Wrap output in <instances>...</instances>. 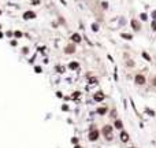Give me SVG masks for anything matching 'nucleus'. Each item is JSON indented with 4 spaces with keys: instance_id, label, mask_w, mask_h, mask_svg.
Returning a JSON list of instances; mask_svg holds the SVG:
<instances>
[{
    "instance_id": "nucleus-1",
    "label": "nucleus",
    "mask_w": 156,
    "mask_h": 148,
    "mask_svg": "<svg viewBox=\"0 0 156 148\" xmlns=\"http://www.w3.org/2000/svg\"><path fill=\"white\" fill-rule=\"evenodd\" d=\"M101 133H103V136H104V138H106L107 141H111L112 137H114V126L104 125L103 129H101Z\"/></svg>"
},
{
    "instance_id": "nucleus-2",
    "label": "nucleus",
    "mask_w": 156,
    "mask_h": 148,
    "mask_svg": "<svg viewBox=\"0 0 156 148\" xmlns=\"http://www.w3.org/2000/svg\"><path fill=\"white\" fill-rule=\"evenodd\" d=\"M134 84L138 85V87L145 85V84H146V78H145L144 74H136V77H134Z\"/></svg>"
},
{
    "instance_id": "nucleus-3",
    "label": "nucleus",
    "mask_w": 156,
    "mask_h": 148,
    "mask_svg": "<svg viewBox=\"0 0 156 148\" xmlns=\"http://www.w3.org/2000/svg\"><path fill=\"white\" fill-rule=\"evenodd\" d=\"M99 136H100V132L97 129H90L89 134H88V138H89V141H97Z\"/></svg>"
},
{
    "instance_id": "nucleus-4",
    "label": "nucleus",
    "mask_w": 156,
    "mask_h": 148,
    "mask_svg": "<svg viewBox=\"0 0 156 148\" xmlns=\"http://www.w3.org/2000/svg\"><path fill=\"white\" fill-rule=\"evenodd\" d=\"M104 99H106V93L103 92V91H97V92L93 95V100L97 102V103H101Z\"/></svg>"
},
{
    "instance_id": "nucleus-5",
    "label": "nucleus",
    "mask_w": 156,
    "mask_h": 148,
    "mask_svg": "<svg viewBox=\"0 0 156 148\" xmlns=\"http://www.w3.org/2000/svg\"><path fill=\"white\" fill-rule=\"evenodd\" d=\"M74 52H75V44H74V43L67 44L66 47H64V54L71 55V54H74Z\"/></svg>"
},
{
    "instance_id": "nucleus-6",
    "label": "nucleus",
    "mask_w": 156,
    "mask_h": 148,
    "mask_svg": "<svg viewBox=\"0 0 156 148\" xmlns=\"http://www.w3.org/2000/svg\"><path fill=\"white\" fill-rule=\"evenodd\" d=\"M130 25L133 27V30H136V32H140V30H141V23H140L138 19H132V21H130Z\"/></svg>"
},
{
    "instance_id": "nucleus-7",
    "label": "nucleus",
    "mask_w": 156,
    "mask_h": 148,
    "mask_svg": "<svg viewBox=\"0 0 156 148\" xmlns=\"http://www.w3.org/2000/svg\"><path fill=\"white\" fill-rule=\"evenodd\" d=\"M70 40H71L74 44H79L81 41H82V37H81V34H79V33H73L71 37H70Z\"/></svg>"
},
{
    "instance_id": "nucleus-8",
    "label": "nucleus",
    "mask_w": 156,
    "mask_h": 148,
    "mask_svg": "<svg viewBox=\"0 0 156 148\" xmlns=\"http://www.w3.org/2000/svg\"><path fill=\"white\" fill-rule=\"evenodd\" d=\"M107 111H108V106H106V104H103V106H100V107H97V110H96V112L99 115H106Z\"/></svg>"
},
{
    "instance_id": "nucleus-9",
    "label": "nucleus",
    "mask_w": 156,
    "mask_h": 148,
    "mask_svg": "<svg viewBox=\"0 0 156 148\" xmlns=\"http://www.w3.org/2000/svg\"><path fill=\"white\" fill-rule=\"evenodd\" d=\"M34 18H36V12H33V11H26V12H23V19L29 21V19H34Z\"/></svg>"
},
{
    "instance_id": "nucleus-10",
    "label": "nucleus",
    "mask_w": 156,
    "mask_h": 148,
    "mask_svg": "<svg viewBox=\"0 0 156 148\" xmlns=\"http://www.w3.org/2000/svg\"><path fill=\"white\" fill-rule=\"evenodd\" d=\"M114 129H118V130H123V122L119 118L114 121Z\"/></svg>"
},
{
    "instance_id": "nucleus-11",
    "label": "nucleus",
    "mask_w": 156,
    "mask_h": 148,
    "mask_svg": "<svg viewBox=\"0 0 156 148\" xmlns=\"http://www.w3.org/2000/svg\"><path fill=\"white\" fill-rule=\"evenodd\" d=\"M129 140H130V136H129L127 132L121 130V141H122V143H127Z\"/></svg>"
},
{
    "instance_id": "nucleus-12",
    "label": "nucleus",
    "mask_w": 156,
    "mask_h": 148,
    "mask_svg": "<svg viewBox=\"0 0 156 148\" xmlns=\"http://www.w3.org/2000/svg\"><path fill=\"white\" fill-rule=\"evenodd\" d=\"M68 69H70V70H77V69H79V63L75 62V60H73V62L68 63Z\"/></svg>"
},
{
    "instance_id": "nucleus-13",
    "label": "nucleus",
    "mask_w": 156,
    "mask_h": 148,
    "mask_svg": "<svg viewBox=\"0 0 156 148\" xmlns=\"http://www.w3.org/2000/svg\"><path fill=\"white\" fill-rule=\"evenodd\" d=\"M121 37L130 41V40H133V34H130V33H121Z\"/></svg>"
},
{
    "instance_id": "nucleus-14",
    "label": "nucleus",
    "mask_w": 156,
    "mask_h": 148,
    "mask_svg": "<svg viewBox=\"0 0 156 148\" xmlns=\"http://www.w3.org/2000/svg\"><path fill=\"white\" fill-rule=\"evenodd\" d=\"M90 27H92V30H93L95 33H97V32H99V25H97L96 22H93V23L90 25Z\"/></svg>"
},
{
    "instance_id": "nucleus-15",
    "label": "nucleus",
    "mask_w": 156,
    "mask_h": 148,
    "mask_svg": "<svg viewBox=\"0 0 156 148\" xmlns=\"http://www.w3.org/2000/svg\"><path fill=\"white\" fill-rule=\"evenodd\" d=\"M148 19V14L146 12H141L140 14V21H146Z\"/></svg>"
},
{
    "instance_id": "nucleus-16",
    "label": "nucleus",
    "mask_w": 156,
    "mask_h": 148,
    "mask_svg": "<svg viewBox=\"0 0 156 148\" xmlns=\"http://www.w3.org/2000/svg\"><path fill=\"white\" fill-rule=\"evenodd\" d=\"M145 112H146V114H149L151 117H155V111H153V110H151L149 107H145Z\"/></svg>"
},
{
    "instance_id": "nucleus-17",
    "label": "nucleus",
    "mask_w": 156,
    "mask_h": 148,
    "mask_svg": "<svg viewBox=\"0 0 156 148\" xmlns=\"http://www.w3.org/2000/svg\"><path fill=\"white\" fill-rule=\"evenodd\" d=\"M141 55H142V58H144L145 60H148V62H151V60H152V58L149 56V54H148V52H142Z\"/></svg>"
},
{
    "instance_id": "nucleus-18",
    "label": "nucleus",
    "mask_w": 156,
    "mask_h": 148,
    "mask_svg": "<svg viewBox=\"0 0 156 148\" xmlns=\"http://www.w3.org/2000/svg\"><path fill=\"white\" fill-rule=\"evenodd\" d=\"M151 29H152V32H156V19H152V23H151Z\"/></svg>"
},
{
    "instance_id": "nucleus-19",
    "label": "nucleus",
    "mask_w": 156,
    "mask_h": 148,
    "mask_svg": "<svg viewBox=\"0 0 156 148\" xmlns=\"http://www.w3.org/2000/svg\"><path fill=\"white\" fill-rule=\"evenodd\" d=\"M126 66H127V67H133V66H134V60L129 59L127 62H126Z\"/></svg>"
},
{
    "instance_id": "nucleus-20",
    "label": "nucleus",
    "mask_w": 156,
    "mask_h": 148,
    "mask_svg": "<svg viewBox=\"0 0 156 148\" xmlns=\"http://www.w3.org/2000/svg\"><path fill=\"white\" fill-rule=\"evenodd\" d=\"M79 96H81V92H74V93L71 95V97H73V99H78Z\"/></svg>"
},
{
    "instance_id": "nucleus-21",
    "label": "nucleus",
    "mask_w": 156,
    "mask_h": 148,
    "mask_svg": "<svg viewBox=\"0 0 156 148\" xmlns=\"http://www.w3.org/2000/svg\"><path fill=\"white\" fill-rule=\"evenodd\" d=\"M111 118H112V119H114V118L117 119V110H115V108L111 111Z\"/></svg>"
},
{
    "instance_id": "nucleus-22",
    "label": "nucleus",
    "mask_w": 156,
    "mask_h": 148,
    "mask_svg": "<svg viewBox=\"0 0 156 148\" xmlns=\"http://www.w3.org/2000/svg\"><path fill=\"white\" fill-rule=\"evenodd\" d=\"M56 70L59 71V73H64V67H62V66H56Z\"/></svg>"
},
{
    "instance_id": "nucleus-23",
    "label": "nucleus",
    "mask_w": 156,
    "mask_h": 148,
    "mask_svg": "<svg viewBox=\"0 0 156 148\" xmlns=\"http://www.w3.org/2000/svg\"><path fill=\"white\" fill-rule=\"evenodd\" d=\"M101 7H103V10H107V8H108V3H107V1H103V3H101Z\"/></svg>"
},
{
    "instance_id": "nucleus-24",
    "label": "nucleus",
    "mask_w": 156,
    "mask_h": 148,
    "mask_svg": "<svg viewBox=\"0 0 156 148\" xmlns=\"http://www.w3.org/2000/svg\"><path fill=\"white\" fill-rule=\"evenodd\" d=\"M34 71H36V73H41V71H43V69H41L40 66H36V67H34Z\"/></svg>"
},
{
    "instance_id": "nucleus-25",
    "label": "nucleus",
    "mask_w": 156,
    "mask_h": 148,
    "mask_svg": "<svg viewBox=\"0 0 156 148\" xmlns=\"http://www.w3.org/2000/svg\"><path fill=\"white\" fill-rule=\"evenodd\" d=\"M89 84H97V80L96 78H89Z\"/></svg>"
},
{
    "instance_id": "nucleus-26",
    "label": "nucleus",
    "mask_w": 156,
    "mask_h": 148,
    "mask_svg": "<svg viewBox=\"0 0 156 148\" xmlns=\"http://www.w3.org/2000/svg\"><path fill=\"white\" fill-rule=\"evenodd\" d=\"M62 110H63V111H68V106H67V104H63V106H62Z\"/></svg>"
},
{
    "instance_id": "nucleus-27",
    "label": "nucleus",
    "mask_w": 156,
    "mask_h": 148,
    "mask_svg": "<svg viewBox=\"0 0 156 148\" xmlns=\"http://www.w3.org/2000/svg\"><path fill=\"white\" fill-rule=\"evenodd\" d=\"M71 143H73V144H78V138H77V137H73Z\"/></svg>"
},
{
    "instance_id": "nucleus-28",
    "label": "nucleus",
    "mask_w": 156,
    "mask_h": 148,
    "mask_svg": "<svg viewBox=\"0 0 156 148\" xmlns=\"http://www.w3.org/2000/svg\"><path fill=\"white\" fill-rule=\"evenodd\" d=\"M152 85H153V87L156 88V76L153 77V78H152Z\"/></svg>"
},
{
    "instance_id": "nucleus-29",
    "label": "nucleus",
    "mask_w": 156,
    "mask_h": 148,
    "mask_svg": "<svg viewBox=\"0 0 156 148\" xmlns=\"http://www.w3.org/2000/svg\"><path fill=\"white\" fill-rule=\"evenodd\" d=\"M15 37H22V33L17 30V32H15Z\"/></svg>"
},
{
    "instance_id": "nucleus-30",
    "label": "nucleus",
    "mask_w": 156,
    "mask_h": 148,
    "mask_svg": "<svg viewBox=\"0 0 156 148\" xmlns=\"http://www.w3.org/2000/svg\"><path fill=\"white\" fill-rule=\"evenodd\" d=\"M152 18H153V19H156V10L152 11Z\"/></svg>"
},
{
    "instance_id": "nucleus-31",
    "label": "nucleus",
    "mask_w": 156,
    "mask_h": 148,
    "mask_svg": "<svg viewBox=\"0 0 156 148\" xmlns=\"http://www.w3.org/2000/svg\"><path fill=\"white\" fill-rule=\"evenodd\" d=\"M17 40H12V41H11V45H12V47H15V45H17Z\"/></svg>"
},
{
    "instance_id": "nucleus-32",
    "label": "nucleus",
    "mask_w": 156,
    "mask_h": 148,
    "mask_svg": "<svg viewBox=\"0 0 156 148\" xmlns=\"http://www.w3.org/2000/svg\"><path fill=\"white\" fill-rule=\"evenodd\" d=\"M40 0H32V4H39Z\"/></svg>"
},
{
    "instance_id": "nucleus-33",
    "label": "nucleus",
    "mask_w": 156,
    "mask_h": 148,
    "mask_svg": "<svg viewBox=\"0 0 156 148\" xmlns=\"http://www.w3.org/2000/svg\"><path fill=\"white\" fill-rule=\"evenodd\" d=\"M56 96H58V97H63V96H62V92H56Z\"/></svg>"
},
{
    "instance_id": "nucleus-34",
    "label": "nucleus",
    "mask_w": 156,
    "mask_h": 148,
    "mask_svg": "<svg viewBox=\"0 0 156 148\" xmlns=\"http://www.w3.org/2000/svg\"><path fill=\"white\" fill-rule=\"evenodd\" d=\"M74 148H81V145H75V147H74Z\"/></svg>"
},
{
    "instance_id": "nucleus-35",
    "label": "nucleus",
    "mask_w": 156,
    "mask_h": 148,
    "mask_svg": "<svg viewBox=\"0 0 156 148\" xmlns=\"http://www.w3.org/2000/svg\"><path fill=\"white\" fill-rule=\"evenodd\" d=\"M1 37H3V33L0 32V38H1Z\"/></svg>"
},
{
    "instance_id": "nucleus-36",
    "label": "nucleus",
    "mask_w": 156,
    "mask_h": 148,
    "mask_svg": "<svg viewBox=\"0 0 156 148\" xmlns=\"http://www.w3.org/2000/svg\"><path fill=\"white\" fill-rule=\"evenodd\" d=\"M130 148H136V147H130Z\"/></svg>"
}]
</instances>
